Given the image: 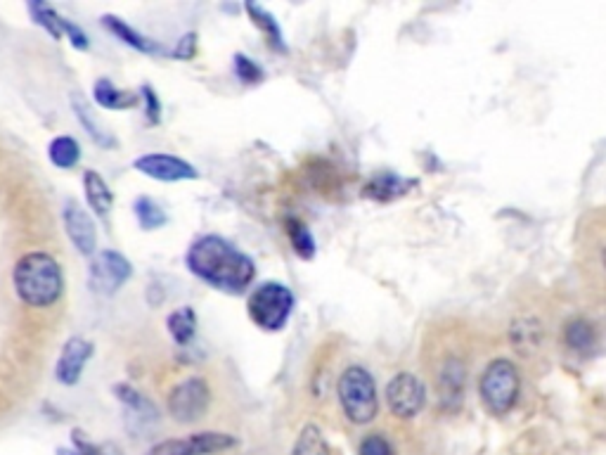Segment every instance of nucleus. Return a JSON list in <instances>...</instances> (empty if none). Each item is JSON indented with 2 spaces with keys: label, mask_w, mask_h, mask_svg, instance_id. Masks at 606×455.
Listing matches in <instances>:
<instances>
[{
  "label": "nucleus",
  "mask_w": 606,
  "mask_h": 455,
  "mask_svg": "<svg viewBox=\"0 0 606 455\" xmlns=\"http://www.w3.org/2000/svg\"><path fill=\"white\" fill-rule=\"evenodd\" d=\"M62 36H67L69 43H72L76 50H88L90 48V38H88L86 31H83L79 24H74L72 19H67V17H62Z\"/></svg>",
  "instance_id": "32"
},
{
  "label": "nucleus",
  "mask_w": 606,
  "mask_h": 455,
  "mask_svg": "<svg viewBox=\"0 0 606 455\" xmlns=\"http://www.w3.org/2000/svg\"><path fill=\"white\" fill-rule=\"evenodd\" d=\"M386 406L398 420H412L427 406V387L412 373L393 375L384 392Z\"/></svg>",
  "instance_id": "8"
},
{
  "label": "nucleus",
  "mask_w": 606,
  "mask_h": 455,
  "mask_svg": "<svg viewBox=\"0 0 606 455\" xmlns=\"http://www.w3.org/2000/svg\"><path fill=\"white\" fill-rule=\"evenodd\" d=\"M358 455H396V448H393L391 439L386 434L372 432L360 441Z\"/></svg>",
  "instance_id": "30"
},
{
  "label": "nucleus",
  "mask_w": 606,
  "mask_h": 455,
  "mask_svg": "<svg viewBox=\"0 0 606 455\" xmlns=\"http://www.w3.org/2000/svg\"><path fill=\"white\" fill-rule=\"evenodd\" d=\"M114 396L119 399L121 403H124L128 413H133L135 418L138 420H145V422H154L159 418V410L154 403L147 399L145 394H140L138 389L131 387V384H116L114 387Z\"/></svg>",
  "instance_id": "22"
},
{
  "label": "nucleus",
  "mask_w": 606,
  "mask_h": 455,
  "mask_svg": "<svg viewBox=\"0 0 606 455\" xmlns=\"http://www.w3.org/2000/svg\"><path fill=\"white\" fill-rule=\"evenodd\" d=\"M415 185H417L415 178H403L401 173H393V171H379L365 183L363 195L372 202L389 204L393 200H398V197H403L405 192L415 188Z\"/></svg>",
  "instance_id": "14"
},
{
  "label": "nucleus",
  "mask_w": 606,
  "mask_h": 455,
  "mask_svg": "<svg viewBox=\"0 0 606 455\" xmlns=\"http://www.w3.org/2000/svg\"><path fill=\"white\" fill-rule=\"evenodd\" d=\"M564 344L569 346L573 354L578 356H592L595 354L599 335L595 323H590L588 318H573L564 325Z\"/></svg>",
  "instance_id": "16"
},
{
  "label": "nucleus",
  "mask_w": 606,
  "mask_h": 455,
  "mask_svg": "<svg viewBox=\"0 0 606 455\" xmlns=\"http://www.w3.org/2000/svg\"><path fill=\"white\" fill-rule=\"evenodd\" d=\"M102 27H105L114 38H119L121 43H126L128 48L138 50V53H143V55H159L161 53V46L157 41H152V38L143 36L138 29H133L131 24H126L121 17L102 15Z\"/></svg>",
  "instance_id": "15"
},
{
  "label": "nucleus",
  "mask_w": 606,
  "mask_h": 455,
  "mask_svg": "<svg viewBox=\"0 0 606 455\" xmlns=\"http://www.w3.org/2000/svg\"><path fill=\"white\" fill-rule=\"evenodd\" d=\"M244 10H247V15L251 22H254V27L261 31L263 36H266L268 46L275 50V53H287V43H285V36H282V29H280V22H277L273 12H268L266 8H261V5L256 3H244Z\"/></svg>",
  "instance_id": "18"
},
{
  "label": "nucleus",
  "mask_w": 606,
  "mask_h": 455,
  "mask_svg": "<svg viewBox=\"0 0 606 455\" xmlns=\"http://www.w3.org/2000/svg\"><path fill=\"white\" fill-rule=\"evenodd\" d=\"M138 98L145 102V119H147V124L157 126L159 121H161V102H159L157 91H154L150 83H143V88H140Z\"/></svg>",
  "instance_id": "31"
},
{
  "label": "nucleus",
  "mask_w": 606,
  "mask_h": 455,
  "mask_svg": "<svg viewBox=\"0 0 606 455\" xmlns=\"http://www.w3.org/2000/svg\"><path fill=\"white\" fill-rule=\"evenodd\" d=\"M133 275L131 261L114 249L95 252L88 266V287L100 297H114Z\"/></svg>",
  "instance_id": "6"
},
{
  "label": "nucleus",
  "mask_w": 606,
  "mask_h": 455,
  "mask_svg": "<svg viewBox=\"0 0 606 455\" xmlns=\"http://www.w3.org/2000/svg\"><path fill=\"white\" fill-rule=\"evenodd\" d=\"M48 159L57 169L69 171L81 162V145L72 136H57L48 145Z\"/></svg>",
  "instance_id": "25"
},
{
  "label": "nucleus",
  "mask_w": 606,
  "mask_h": 455,
  "mask_svg": "<svg viewBox=\"0 0 606 455\" xmlns=\"http://www.w3.org/2000/svg\"><path fill=\"white\" fill-rule=\"evenodd\" d=\"M296 306L294 292L285 283L268 280L256 287L247 299V313L251 323L263 332H280L287 328Z\"/></svg>",
  "instance_id": "4"
},
{
  "label": "nucleus",
  "mask_w": 606,
  "mask_h": 455,
  "mask_svg": "<svg viewBox=\"0 0 606 455\" xmlns=\"http://www.w3.org/2000/svg\"><path fill=\"white\" fill-rule=\"evenodd\" d=\"M237 446V437L225 432H197L185 439H166L150 451V455H214Z\"/></svg>",
  "instance_id": "9"
},
{
  "label": "nucleus",
  "mask_w": 606,
  "mask_h": 455,
  "mask_svg": "<svg viewBox=\"0 0 606 455\" xmlns=\"http://www.w3.org/2000/svg\"><path fill=\"white\" fill-rule=\"evenodd\" d=\"M93 98L98 105L102 107V110H114V112H121V110H133L135 105H138L140 98L138 93H131V91H121V88H116L112 81L102 79L95 81L93 86Z\"/></svg>",
  "instance_id": "19"
},
{
  "label": "nucleus",
  "mask_w": 606,
  "mask_h": 455,
  "mask_svg": "<svg viewBox=\"0 0 606 455\" xmlns=\"http://www.w3.org/2000/svg\"><path fill=\"white\" fill-rule=\"evenodd\" d=\"M292 455H332V448L318 425H306L294 441Z\"/></svg>",
  "instance_id": "26"
},
{
  "label": "nucleus",
  "mask_w": 606,
  "mask_h": 455,
  "mask_svg": "<svg viewBox=\"0 0 606 455\" xmlns=\"http://www.w3.org/2000/svg\"><path fill=\"white\" fill-rule=\"evenodd\" d=\"M232 67H235L237 79H240V83H244V86H259V83L266 79V72L261 69V64L254 62L249 55H244V53L235 55Z\"/></svg>",
  "instance_id": "29"
},
{
  "label": "nucleus",
  "mask_w": 606,
  "mask_h": 455,
  "mask_svg": "<svg viewBox=\"0 0 606 455\" xmlns=\"http://www.w3.org/2000/svg\"><path fill=\"white\" fill-rule=\"evenodd\" d=\"M339 406L353 425H370L379 415V392L375 377L363 365H348L337 382Z\"/></svg>",
  "instance_id": "3"
},
{
  "label": "nucleus",
  "mask_w": 606,
  "mask_h": 455,
  "mask_svg": "<svg viewBox=\"0 0 606 455\" xmlns=\"http://www.w3.org/2000/svg\"><path fill=\"white\" fill-rule=\"evenodd\" d=\"M197 55V34L195 31H188L183 34V38L178 41V46L173 48V60H192Z\"/></svg>",
  "instance_id": "33"
},
{
  "label": "nucleus",
  "mask_w": 606,
  "mask_h": 455,
  "mask_svg": "<svg viewBox=\"0 0 606 455\" xmlns=\"http://www.w3.org/2000/svg\"><path fill=\"white\" fill-rule=\"evenodd\" d=\"M12 285L22 304L31 309H50L64 294V273L60 261L48 252L19 256L12 268Z\"/></svg>",
  "instance_id": "2"
},
{
  "label": "nucleus",
  "mask_w": 606,
  "mask_h": 455,
  "mask_svg": "<svg viewBox=\"0 0 606 455\" xmlns=\"http://www.w3.org/2000/svg\"><path fill=\"white\" fill-rule=\"evenodd\" d=\"M72 110H74V114H76V119H79V124H81L83 128H86L88 136L93 138V143H95V145L105 147V150H109V147H114V145H116V140H114L112 133H107L105 128H102V126L98 124V119L93 117V112H90V107L86 105V100H83L79 93H74V95H72Z\"/></svg>",
  "instance_id": "23"
},
{
  "label": "nucleus",
  "mask_w": 606,
  "mask_h": 455,
  "mask_svg": "<svg viewBox=\"0 0 606 455\" xmlns=\"http://www.w3.org/2000/svg\"><path fill=\"white\" fill-rule=\"evenodd\" d=\"M436 392H438V408H441V413L446 415L460 413L464 403V392H467V365H464L462 358L450 356L443 361L441 370H438Z\"/></svg>",
  "instance_id": "10"
},
{
  "label": "nucleus",
  "mask_w": 606,
  "mask_h": 455,
  "mask_svg": "<svg viewBox=\"0 0 606 455\" xmlns=\"http://www.w3.org/2000/svg\"><path fill=\"white\" fill-rule=\"evenodd\" d=\"M83 190H86V202L93 209V214L100 216V219H107L109 211L114 207V192L109 190L105 178L98 171L88 169L83 173Z\"/></svg>",
  "instance_id": "17"
},
{
  "label": "nucleus",
  "mask_w": 606,
  "mask_h": 455,
  "mask_svg": "<svg viewBox=\"0 0 606 455\" xmlns=\"http://www.w3.org/2000/svg\"><path fill=\"white\" fill-rule=\"evenodd\" d=\"M285 230H287L289 245H292L294 254L303 261H311L315 252H318V245H315V237L311 230H308L306 223H303L301 219H296V216H287Z\"/></svg>",
  "instance_id": "24"
},
{
  "label": "nucleus",
  "mask_w": 606,
  "mask_h": 455,
  "mask_svg": "<svg viewBox=\"0 0 606 455\" xmlns=\"http://www.w3.org/2000/svg\"><path fill=\"white\" fill-rule=\"evenodd\" d=\"M479 396L483 406L495 418H502L517 406L521 396L519 368L509 358H493L479 380Z\"/></svg>",
  "instance_id": "5"
},
{
  "label": "nucleus",
  "mask_w": 606,
  "mask_h": 455,
  "mask_svg": "<svg viewBox=\"0 0 606 455\" xmlns=\"http://www.w3.org/2000/svg\"><path fill=\"white\" fill-rule=\"evenodd\" d=\"M133 214L135 219H138V226L143 230H157L169 223L166 211L161 209L152 197H138V200L133 202Z\"/></svg>",
  "instance_id": "27"
},
{
  "label": "nucleus",
  "mask_w": 606,
  "mask_h": 455,
  "mask_svg": "<svg viewBox=\"0 0 606 455\" xmlns=\"http://www.w3.org/2000/svg\"><path fill=\"white\" fill-rule=\"evenodd\" d=\"M29 12L31 17H34V22L38 27H43L48 31L50 36L55 38V41H60L62 38V15L55 8H50L48 3H41V0H34V3H29Z\"/></svg>",
  "instance_id": "28"
},
{
  "label": "nucleus",
  "mask_w": 606,
  "mask_h": 455,
  "mask_svg": "<svg viewBox=\"0 0 606 455\" xmlns=\"http://www.w3.org/2000/svg\"><path fill=\"white\" fill-rule=\"evenodd\" d=\"M133 169L161 183L197 181L199 178V171L190 162L176 155H164V152H150V155L138 157L133 162Z\"/></svg>",
  "instance_id": "11"
},
{
  "label": "nucleus",
  "mask_w": 606,
  "mask_h": 455,
  "mask_svg": "<svg viewBox=\"0 0 606 455\" xmlns=\"http://www.w3.org/2000/svg\"><path fill=\"white\" fill-rule=\"evenodd\" d=\"M509 342L514 344V349L519 351V354H533V351H538L540 346H543V325L538 323V320H514L512 325H509Z\"/></svg>",
  "instance_id": "20"
},
{
  "label": "nucleus",
  "mask_w": 606,
  "mask_h": 455,
  "mask_svg": "<svg viewBox=\"0 0 606 455\" xmlns=\"http://www.w3.org/2000/svg\"><path fill=\"white\" fill-rule=\"evenodd\" d=\"M95 354V344L86 337H69L64 342L60 358H57L55 365V380L64 384V387H74L79 384L83 370L90 358Z\"/></svg>",
  "instance_id": "13"
},
{
  "label": "nucleus",
  "mask_w": 606,
  "mask_h": 455,
  "mask_svg": "<svg viewBox=\"0 0 606 455\" xmlns=\"http://www.w3.org/2000/svg\"><path fill=\"white\" fill-rule=\"evenodd\" d=\"M64 233L69 242L76 247V252L83 256H93L98 252V228H95L93 216L81 207L76 200H67L62 209Z\"/></svg>",
  "instance_id": "12"
},
{
  "label": "nucleus",
  "mask_w": 606,
  "mask_h": 455,
  "mask_svg": "<svg viewBox=\"0 0 606 455\" xmlns=\"http://www.w3.org/2000/svg\"><path fill=\"white\" fill-rule=\"evenodd\" d=\"M57 455H105L98 446L83 439L79 432H74V448H57Z\"/></svg>",
  "instance_id": "34"
},
{
  "label": "nucleus",
  "mask_w": 606,
  "mask_h": 455,
  "mask_svg": "<svg viewBox=\"0 0 606 455\" xmlns=\"http://www.w3.org/2000/svg\"><path fill=\"white\" fill-rule=\"evenodd\" d=\"M211 389L204 377H185L169 392L166 408H169L171 418L180 425H192V422L202 420L209 410Z\"/></svg>",
  "instance_id": "7"
},
{
  "label": "nucleus",
  "mask_w": 606,
  "mask_h": 455,
  "mask_svg": "<svg viewBox=\"0 0 606 455\" xmlns=\"http://www.w3.org/2000/svg\"><path fill=\"white\" fill-rule=\"evenodd\" d=\"M166 330L178 346H188L197 337V311L192 306H180L166 318Z\"/></svg>",
  "instance_id": "21"
},
{
  "label": "nucleus",
  "mask_w": 606,
  "mask_h": 455,
  "mask_svg": "<svg viewBox=\"0 0 606 455\" xmlns=\"http://www.w3.org/2000/svg\"><path fill=\"white\" fill-rule=\"evenodd\" d=\"M185 266L214 290L240 297L256 278V264L247 252L221 235H202L185 252Z\"/></svg>",
  "instance_id": "1"
}]
</instances>
